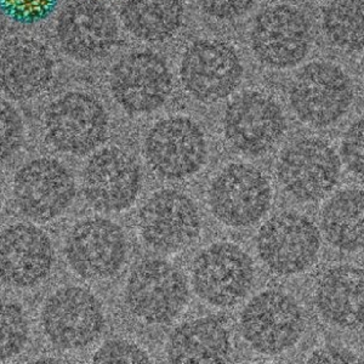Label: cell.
I'll use <instances>...</instances> for the list:
<instances>
[{"label": "cell", "mask_w": 364, "mask_h": 364, "mask_svg": "<svg viewBox=\"0 0 364 364\" xmlns=\"http://www.w3.org/2000/svg\"><path fill=\"white\" fill-rule=\"evenodd\" d=\"M142 171L132 154L114 146L91 154L82 173V191L92 209L122 213L132 208L142 188Z\"/></svg>", "instance_id": "5bb4252c"}, {"label": "cell", "mask_w": 364, "mask_h": 364, "mask_svg": "<svg viewBox=\"0 0 364 364\" xmlns=\"http://www.w3.org/2000/svg\"><path fill=\"white\" fill-rule=\"evenodd\" d=\"M3 205V188H1V183H0V209Z\"/></svg>", "instance_id": "e575fe53"}, {"label": "cell", "mask_w": 364, "mask_h": 364, "mask_svg": "<svg viewBox=\"0 0 364 364\" xmlns=\"http://www.w3.org/2000/svg\"><path fill=\"white\" fill-rule=\"evenodd\" d=\"M319 230L339 252H364V188L345 187L331 195L319 213Z\"/></svg>", "instance_id": "cb8c5ba5"}, {"label": "cell", "mask_w": 364, "mask_h": 364, "mask_svg": "<svg viewBox=\"0 0 364 364\" xmlns=\"http://www.w3.org/2000/svg\"><path fill=\"white\" fill-rule=\"evenodd\" d=\"M91 364H154L147 352L128 340H109L95 352Z\"/></svg>", "instance_id": "4dcf8cb0"}, {"label": "cell", "mask_w": 364, "mask_h": 364, "mask_svg": "<svg viewBox=\"0 0 364 364\" xmlns=\"http://www.w3.org/2000/svg\"><path fill=\"white\" fill-rule=\"evenodd\" d=\"M54 75L49 49L33 38L14 37L0 46V91L15 101L41 95Z\"/></svg>", "instance_id": "44dd1931"}, {"label": "cell", "mask_w": 364, "mask_h": 364, "mask_svg": "<svg viewBox=\"0 0 364 364\" xmlns=\"http://www.w3.org/2000/svg\"><path fill=\"white\" fill-rule=\"evenodd\" d=\"M141 240L159 254L182 252L195 243L202 231V215L195 200L182 191L154 192L137 215Z\"/></svg>", "instance_id": "30bf717a"}, {"label": "cell", "mask_w": 364, "mask_h": 364, "mask_svg": "<svg viewBox=\"0 0 364 364\" xmlns=\"http://www.w3.org/2000/svg\"><path fill=\"white\" fill-rule=\"evenodd\" d=\"M128 252L124 230L101 216L79 220L65 242L68 265L87 281H104L116 276L124 265Z\"/></svg>", "instance_id": "7c38bea8"}, {"label": "cell", "mask_w": 364, "mask_h": 364, "mask_svg": "<svg viewBox=\"0 0 364 364\" xmlns=\"http://www.w3.org/2000/svg\"><path fill=\"white\" fill-rule=\"evenodd\" d=\"M305 364H362L360 358L348 348L324 346L316 350Z\"/></svg>", "instance_id": "d6a6232c"}, {"label": "cell", "mask_w": 364, "mask_h": 364, "mask_svg": "<svg viewBox=\"0 0 364 364\" xmlns=\"http://www.w3.org/2000/svg\"><path fill=\"white\" fill-rule=\"evenodd\" d=\"M109 89L117 104L132 116L156 112L173 90V75L166 60L154 51L127 54L112 67Z\"/></svg>", "instance_id": "e0dca14e"}, {"label": "cell", "mask_w": 364, "mask_h": 364, "mask_svg": "<svg viewBox=\"0 0 364 364\" xmlns=\"http://www.w3.org/2000/svg\"><path fill=\"white\" fill-rule=\"evenodd\" d=\"M205 15L219 21H231L245 16L255 0H196Z\"/></svg>", "instance_id": "1f68e13d"}, {"label": "cell", "mask_w": 364, "mask_h": 364, "mask_svg": "<svg viewBox=\"0 0 364 364\" xmlns=\"http://www.w3.org/2000/svg\"><path fill=\"white\" fill-rule=\"evenodd\" d=\"M323 29L339 49L364 50V0H329L323 9Z\"/></svg>", "instance_id": "484cf974"}, {"label": "cell", "mask_w": 364, "mask_h": 364, "mask_svg": "<svg viewBox=\"0 0 364 364\" xmlns=\"http://www.w3.org/2000/svg\"><path fill=\"white\" fill-rule=\"evenodd\" d=\"M341 166L339 154L327 140L298 137L282 149L276 175L282 188L299 203H317L336 190Z\"/></svg>", "instance_id": "7a4b0ae2"}, {"label": "cell", "mask_w": 364, "mask_h": 364, "mask_svg": "<svg viewBox=\"0 0 364 364\" xmlns=\"http://www.w3.org/2000/svg\"><path fill=\"white\" fill-rule=\"evenodd\" d=\"M339 156L348 173L364 181V116L353 120L343 132Z\"/></svg>", "instance_id": "f546056e"}, {"label": "cell", "mask_w": 364, "mask_h": 364, "mask_svg": "<svg viewBox=\"0 0 364 364\" xmlns=\"http://www.w3.org/2000/svg\"><path fill=\"white\" fill-rule=\"evenodd\" d=\"M312 31L305 14L287 4L273 5L257 15L250 46L259 63L273 70L300 65L310 53Z\"/></svg>", "instance_id": "9a60e30c"}, {"label": "cell", "mask_w": 364, "mask_h": 364, "mask_svg": "<svg viewBox=\"0 0 364 364\" xmlns=\"http://www.w3.org/2000/svg\"><path fill=\"white\" fill-rule=\"evenodd\" d=\"M190 299L185 274L166 260L147 259L129 274L125 302L135 317L149 324H166L181 314Z\"/></svg>", "instance_id": "ba28073f"}, {"label": "cell", "mask_w": 364, "mask_h": 364, "mask_svg": "<svg viewBox=\"0 0 364 364\" xmlns=\"http://www.w3.org/2000/svg\"><path fill=\"white\" fill-rule=\"evenodd\" d=\"M43 331L56 348L79 350L95 341L105 326L102 304L83 287H63L46 299Z\"/></svg>", "instance_id": "ac0fdd59"}, {"label": "cell", "mask_w": 364, "mask_h": 364, "mask_svg": "<svg viewBox=\"0 0 364 364\" xmlns=\"http://www.w3.org/2000/svg\"><path fill=\"white\" fill-rule=\"evenodd\" d=\"M144 154L157 176L181 181L192 178L205 166L207 137L202 127L190 117H166L146 134Z\"/></svg>", "instance_id": "8992f818"}, {"label": "cell", "mask_w": 364, "mask_h": 364, "mask_svg": "<svg viewBox=\"0 0 364 364\" xmlns=\"http://www.w3.org/2000/svg\"><path fill=\"white\" fill-rule=\"evenodd\" d=\"M55 32L63 53L79 63L102 60L119 39L117 17L100 0L70 1L58 14Z\"/></svg>", "instance_id": "d6986e66"}, {"label": "cell", "mask_w": 364, "mask_h": 364, "mask_svg": "<svg viewBox=\"0 0 364 364\" xmlns=\"http://www.w3.org/2000/svg\"><path fill=\"white\" fill-rule=\"evenodd\" d=\"M109 118L102 102L84 91H70L50 102L43 116L48 144L61 154L83 157L104 144Z\"/></svg>", "instance_id": "3957f363"}, {"label": "cell", "mask_w": 364, "mask_h": 364, "mask_svg": "<svg viewBox=\"0 0 364 364\" xmlns=\"http://www.w3.org/2000/svg\"><path fill=\"white\" fill-rule=\"evenodd\" d=\"M322 233L315 221L295 210H284L261 225L255 249L273 274L296 276L311 269L321 254Z\"/></svg>", "instance_id": "277c9868"}, {"label": "cell", "mask_w": 364, "mask_h": 364, "mask_svg": "<svg viewBox=\"0 0 364 364\" xmlns=\"http://www.w3.org/2000/svg\"><path fill=\"white\" fill-rule=\"evenodd\" d=\"M231 352L228 328L213 317L178 326L166 343L169 364H226Z\"/></svg>", "instance_id": "603a6c76"}, {"label": "cell", "mask_w": 364, "mask_h": 364, "mask_svg": "<svg viewBox=\"0 0 364 364\" xmlns=\"http://www.w3.org/2000/svg\"><path fill=\"white\" fill-rule=\"evenodd\" d=\"M185 90L203 104H215L236 90L245 73L236 50L215 39H200L187 46L180 63Z\"/></svg>", "instance_id": "2e32d148"}, {"label": "cell", "mask_w": 364, "mask_h": 364, "mask_svg": "<svg viewBox=\"0 0 364 364\" xmlns=\"http://www.w3.org/2000/svg\"><path fill=\"white\" fill-rule=\"evenodd\" d=\"M25 141V124L13 104L0 99V161L16 154Z\"/></svg>", "instance_id": "f1b7e54d"}, {"label": "cell", "mask_w": 364, "mask_h": 364, "mask_svg": "<svg viewBox=\"0 0 364 364\" xmlns=\"http://www.w3.org/2000/svg\"><path fill=\"white\" fill-rule=\"evenodd\" d=\"M28 364H65L61 360H56V358H51V357H43L39 360H33Z\"/></svg>", "instance_id": "836d02e7"}, {"label": "cell", "mask_w": 364, "mask_h": 364, "mask_svg": "<svg viewBox=\"0 0 364 364\" xmlns=\"http://www.w3.org/2000/svg\"><path fill=\"white\" fill-rule=\"evenodd\" d=\"M316 310L324 322L339 329L364 326V269L340 264L326 269L315 287Z\"/></svg>", "instance_id": "7402d4cb"}, {"label": "cell", "mask_w": 364, "mask_h": 364, "mask_svg": "<svg viewBox=\"0 0 364 364\" xmlns=\"http://www.w3.org/2000/svg\"><path fill=\"white\" fill-rule=\"evenodd\" d=\"M266 364H269V363H266Z\"/></svg>", "instance_id": "d590c367"}, {"label": "cell", "mask_w": 364, "mask_h": 364, "mask_svg": "<svg viewBox=\"0 0 364 364\" xmlns=\"http://www.w3.org/2000/svg\"><path fill=\"white\" fill-rule=\"evenodd\" d=\"M54 247L42 228L29 223L0 231V282L14 288H32L49 276Z\"/></svg>", "instance_id": "ffe728a7"}, {"label": "cell", "mask_w": 364, "mask_h": 364, "mask_svg": "<svg viewBox=\"0 0 364 364\" xmlns=\"http://www.w3.org/2000/svg\"><path fill=\"white\" fill-rule=\"evenodd\" d=\"M28 321L23 307L0 298V360L18 355L28 339Z\"/></svg>", "instance_id": "4316f807"}, {"label": "cell", "mask_w": 364, "mask_h": 364, "mask_svg": "<svg viewBox=\"0 0 364 364\" xmlns=\"http://www.w3.org/2000/svg\"><path fill=\"white\" fill-rule=\"evenodd\" d=\"M355 92L350 75L336 63L314 61L302 67L290 83V108L301 123L331 128L348 114Z\"/></svg>", "instance_id": "6da1fadb"}, {"label": "cell", "mask_w": 364, "mask_h": 364, "mask_svg": "<svg viewBox=\"0 0 364 364\" xmlns=\"http://www.w3.org/2000/svg\"><path fill=\"white\" fill-rule=\"evenodd\" d=\"M60 0H0V14L10 21L33 26L48 20Z\"/></svg>", "instance_id": "83f0119b"}, {"label": "cell", "mask_w": 364, "mask_h": 364, "mask_svg": "<svg viewBox=\"0 0 364 364\" xmlns=\"http://www.w3.org/2000/svg\"><path fill=\"white\" fill-rule=\"evenodd\" d=\"M255 279L254 261L240 245L218 242L197 254L191 266L196 294L220 309L236 306L249 294Z\"/></svg>", "instance_id": "52a82bcc"}, {"label": "cell", "mask_w": 364, "mask_h": 364, "mask_svg": "<svg viewBox=\"0 0 364 364\" xmlns=\"http://www.w3.org/2000/svg\"><path fill=\"white\" fill-rule=\"evenodd\" d=\"M183 0H122L120 20L129 33L146 43L166 42L178 33Z\"/></svg>", "instance_id": "d4e9b609"}, {"label": "cell", "mask_w": 364, "mask_h": 364, "mask_svg": "<svg viewBox=\"0 0 364 364\" xmlns=\"http://www.w3.org/2000/svg\"><path fill=\"white\" fill-rule=\"evenodd\" d=\"M286 132L287 118L281 105L260 91H245L225 109V137L232 149L248 157L271 152Z\"/></svg>", "instance_id": "4fadbf2b"}, {"label": "cell", "mask_w": 364, "mask_h": 364, "mask_svg": "<svg viewBox=\"0 0 364 364\" xmlns=\"http://www.w3.org/2000/svg\"><path fill=\"white\" fill-rule=\"evenodd\" d=\"M75 195V176L55 158L27 161L14 176V203L22 215L36 223L60 218L70 209Z\"/></svg>", "instance_id": "8fae6325"}, {"label": "cell", "mask_w": 364, "mask_h": 364, "mask_svg": "<svg viewBox=\"0 0 364 364\" xmlns=\"http://www.w3.org/2000/svg\"><path fill=\"white\" fill-rule=\"evenodd\" d=\"M305 316L296 299L269 289L255 295L240 314V331L255 351L278 355L296 345L305 331Z\"/></svg>", "instance_id": "9c48e42d"}, {"label": "cell", "mask_w": 364, "mask_h": 364, "mask_svg": "<svg viewBox=\"0 0 364 364\" xmlns=\"http://www.w3.org/2000/svg\"><path fill=\"white\" fill-rule=\"evenodd\" d=\"M269 176L248 163H231L216 174L208 190V205L219 223L232 228L259 224L272 207Z\"/></svg>", "instance_id": "5b68a950"}]
</instances>
